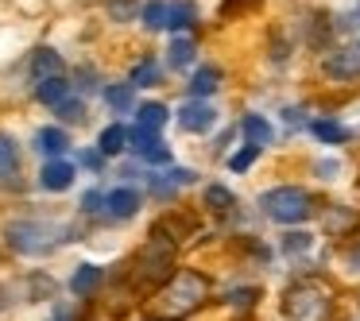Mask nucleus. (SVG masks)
Returning a JSON list of instances; mask_svg holds the SVG:
<instances>
[{"instance_id":"nucleus-1","label":"nucleus","mask_w":360,"mask_h":321,"mask_svg":"<svg viewBox=\"0 0 360 321\" xmlns=\"http://www.w3.org/2000/svg\"><path fill=\"white\" fill-rule=\"evenodd\" d=\"M4 236H8V248L20 251V256H47L58 244L74 240L78 232H74L70 225H58V221L24 217V221H12V225L4 228Z\"/></svg>"},{"instance_id":"nucleus-2","label":"nucleus","mask_w":360,"mask_h":321,"mask_svg":"<svg viewBox=\"0 0 360 321\" xmlns=\"http://www.w3.org/2000/svg\"><path fill=\"white\" fill-rule=\"evenodd\" d=\"M174 248L179 244L163 240V236L151 232L148 244L140 248V256H136V267H132V287L136 290H163L167 282L174 279Z\"/></svg>"},{"instance_id":"nucleus-3","label":"nucleus","mask_w":360,"mask_h":321,"mask_svg":"<svg viewBox=\"0 0 360 321\" xmlns=\"http://www.w3.org/2000/svg\"><path fill=\"white\" fill-rule=\"evenodd\" d=\"M279 310H283V321H329L333 294L318 279H298L283 290Z\"/></svg>"},{"instance_id":"nucleus-4","label":"nucleus","mask_w":360,"mask_h":321,"mask_svg":"<svg viewBox=\"0 0 360 321\" xmlns=\"http://www.w3.org/2000/svg\"><path fill=\"white\" fill-rule=\"evenodd\" d=\"M205 294H210L205 275L174 271V279L159 290V313H167V317H186V313H194L198 306L205 302Z\"/></svg>"},{"instance_id":"nucleus-5","label":"nucleus","mask_w":360,"mask_h":321,"mask_svg":"<svg viewBox=\"0 0 360 321\" xmlns=\"http://www.w3.org/2000/svg\"><path fill=\"white\" fill-rule=\"evenodd\" d=\"M259 205H264V213L271 221H279V225H302V221H310L314 209H318L314 197L306 194L302 186H275L259 197Z\"/></svg>"},{"instance_id":"nucleus-6","label":"nucleus","mask_w":360,"mask_h":321,"mask_svg":"<svg viewBox=\"0 0 360 321\" xmlns=\"http://www.w3.org/2000/svg\"><path fill=\"white\" fill-rule=\"evenodd\" d=\"M128 143L136 148V155H140L143 163H171V148L159 140V132H148V128L136 124L132 132H128Z\"/></svg>"},{"instance_id":"nucleus-7","label":"nucleus","mask_w":360,"mask_h":321,"mask_svg":"<svg viewBox=\"0 0 360 321\" xmlns=\"http://www.w3.org/2000/svg\"><path fill=\"white\" fill-rule=\"evenodd\" d=\"M213 120H217V109H213L210 101H190L179 109V124L186 128V132H210Z\"/></svg>"},{"instance_id":"nucleus-8","label":"nucleus","mask_w":360,"mask_h":321,"mask_svg":"<svg viewBox=\"0 0 360 321\" xmlns=\"http://www.w3.org/2000/svg\"><path fill=\"white\" fill-rule=\"evenodd\" d=\"M74 163H66V159H51L47 166H43V174H39V186L43 190H51V194H63V190H70L74 186Z\"/></svg>"},{"instance_id":"nucleus-9","label":"nucleus","mask_w":360,"mask_h":321,"mask_svg":"<svg viewBox=\"0 0 360 321\" xmlns=\"http://www.w3.org/2000/svg\"><path fill=\"white\" fill-rule=\"evenodd\" d=\"M63 74H66V63H63V55H58V51L39 47L32 55V78H35V86H39V81H51V78H63Z\"/></svg>"},{"instance_id":"nucleus-10","label":"nucleus","mask_w":360,"mask_h":321,"mask_svg":"<svg viewBox=\"0 0 360 321\" xmlns=\"http://www.w3.org/2000/svg\"><path fill=\"white\" fill-rule=\"evenodd\" d=\"M136 209H140V194H136V190L120 186V190H109V194H105V213H109V217L128 221V217H136Z\"/></svg>"},{"instance_id":"nucleus-11","label":"nucleus","mask_w":360,"mask_h":321,"mask_svg":"<svg viewBox=\"0 0 360 321\" xmlns=\"http://www.w3.org/2000/svg\"><path fill=\"white\" fill-rule=\"evenodd\" d=\"M190 182H194V171H186V166H171V171H163V174H151V194L171 197L174 190L190 186Z\"/></svg>"},{"instance_id":"nucleus-12","label":"nucleus","mask_w":360,"mask_h":321,"mask_svg":"<svg viewBox=\"0 0 360 321\" xmlns=\"http://www.w3.org/2000/svg\"><path fill=\"white\" fill-rule=\"evenodd\" d=\"M326 74L337 81L360 78V51H333V55L326 58Z\"/></svg>"},{"instance_id":"nucleus-13","label":"nucleus","mask_w":360,"mask_h":321,"mask_svg":"<svg viewBox=\"0 0 360 321\" xmlns=\"http://www.w3.org/2000/svg\"><path fill=\"white\" fill-rule=\"evenodd\" d=\"M20 174V148L8 132H0V186H12Z\"/></svg>"},{"instance_id":"nucleus-14","label":"nucleus","mask_w":360,"mask_h":321,"mask_svg":"<svg viewBox=\"0 0 360 321\" xmlns=\"http://www.w3.org/2000/svg\"><path fill=\"white\" fill-rule=\"evenodd\" d=\"M101 282H105V271L97 263H78V271L70 275V290L78 298H89L97 287H101Z\"/></svg>"},{"instance_id":"nucleus-15","label":"nucleus","mask_w":360,"mask_h":321,"mask_svg":"<svg viewBox=\"0 0 360 321\" xmlns=\"http://www.w3.org/2000/svg\"><path fill=\"white\" fill-rule=\"evenodd\" d=\"M35 148H39L43 155L58 159L66 148H70V136H66L63 128H39V136H35Z\"/></svg>"},{"instance_id":"nucleus-16","label":"nucleus","mask_w":360,"mask_h":321,"mask_svg":"<svg viewBox=\"0 0 360 321\" xmlns=\"http://www.w3.org/2000/svg\"><path fill=\"white\" fill-rule=\"evenodd\" d=\"M240 132H244V140H248V148H259V151H264L267 143H271V136H275L264 117H244Z\"/></svg>"},{"instance_id":"nucleus-17","label":"nucleus","mask_w":360,"mask_h":321,"mask_svg":"<svg viewBox=\"0 0 360 321\" xmlns=\"http://www.w3.org/2000/svg\"><path fill=\"white\" fill-rule=\"evenodd\" d=\"M194 39L190 35H174L171 39V51H167V63H171V70H186L190 63H194Z\"/></svg>"},{"instance_id":"nucleus-18","label":"nucleus","mask_w":360,"mask_h":321,"mask_svg":"<svg viewBox=\"0 0 360 321\" xmlns=\"http://www.w3.org/2000/svg\"><path fill=\"white\" fill-rule=\"evenodd\" d=\"M221 89V70L217 66H202V70L194 74V81H190V93L198 97V101H205L210 93H217Z\"/></svg>"},{"instance_id":"nucleus-19","label":"nucleus","mask_w":360,"mask_h":321,"mask_svg":"<svg viewBox=\"0 0 360 321\" xmlns=\"http://www.w3.org/2000/svg\"><path fill=\"white\" fill-rule=\"evenodd\" d=\"M124 148H128V128L124 124H109L97 136V151H101V155H120Z\"/></svg>"},{"instance_id":"nucleus-20","label":"nucleus","mask_w":360,"mask_h":321,"mask_svg":"<svg viewBox=\"0 0 360 321\" xmlns=\"http://www.w3.org/2000/svg\"><path fill=\"white\" fill-rule=\"evenodd\" d=\"M66 97H70V86H66L63 78H51V81H39V86H35V101L51 105V109H58Z\"/></svg>"},{"instance_id":"nucleus-21","label":"nucleus","mask_w":360,"mask_h":321,"mask_svg":"<svg viewBox=\"0 0 360 321\" xmlns=\"http://www.w3.org/2000/svg\"><path fill=\"white\" fill-rule=\"evenodd\" d=\"M136 124L148 128V132H159V128L167 124V105H159V101H143L140 109H136Z\"/></svg>"},{"instance_id":"nucleus-22","label":"nucleus","mask_w":360,"mask_h":321,"mask_svg":"<svg viewBox=\"0 0 360 321\" xmlns=\"http://www.w3.org/2000/svg\"><path fill=\"white\" fill-rule=\"evenodd\" d=\"M194 24H198V8L190 0H174L171 16H167V27H171V32H186V27H194Z\"/></svg>"},{"instance_id":"nucleus-23","label":"nucleus","mask_w":360,"mask_h":321,"mask_svg":"<svg viewBox=\"0 0 360 321\" xmlns=\"http://www.w3.org/2000/svg\"><path fill=\"white\" fill-rule=\"evenodd\" d=\"M105 105H109L112 112H132L136 89L128 86V81H120V86H109V89H105Z\"/></svg>"},{"instance_id":"nucleus-24","label":"nucleus","mask_w":360,"mask_h":321,"mask_svg":"<svg viewBox=\"0 0 360 321\" xmlns=\"http://www.w3.org/2000/svg\"><path fill=\"white\" fill-rule=\"evenodd\" d=\"M310 132L318 136L321 143H349V128L337 124V120H314Z\"/></svg>"},{"instance_id":"nucleus-25","label":"nucleus","mask_w":360,"mask_h":321,"mask_svg":"<svg viewBox=\"0 0 360 321\" xmlns=\"http://www.w3.org/2000/svg\"><path fill=\"white\" fill-rule=\"evenodd\" d=\"M128 86H159V63L155 58H143V63L132 66V74H128Z\"/></svg>"},{"instance_id":"nucleus-26","label":"nucleus","mask_w":360,"mask_h":321,"mask_svg":"<svg viewBox=\"0 0 360 321\" xmlns=\"http://www.w3.org/2000/svg\"><path fill=\"white\" fill-rule=\"evenodd\" d=\"M140 16H143V24H148L151 32H159V27H167V16H171V4H167V0H148Z\"/></svg>"},{"instance_id":"nucleus-27","label":"nucleus","mask_w":360,"mask_h":321,"mask_svg":"<svg viewBox=\"0 0 360 321\" xmlns=\"http://www.w3.org/2000/svg\"><path fill=\"white\" fill-rule=\"evenodd\" d=\"M205 205H210L213 213H229L236 205V197L229 194L225 186H205Z\"/></svg>"},{"instance_id":"nucleus-28","label":"nucleus","mask_w":360,"mask_h":321,"mask_svg":"<svg viewBox=\"0 0 360 321\" xmlns=\"http://www.w3.org/2000/svg\"><path fill=\"white\" fill-rule=\"evenodd\" d=\"M136 12L140 8V0H109V16L117 20V24H128V20H136Z\"/></svg>"},{"instance_id":"nucleus-29","label":"nucleus","mask_w":360,"mask_h":321,"mask_svg":"<svg viewBox=\"0 0 360 321\" xmlns=\"http://www.w3.org/2000/svg\"><path fill=\"white\" fill-rule=\"evenodd\" d=\"M55 112H58V120H66V124H70V120L78 124V120H86V101H78V97H66V101L58 105Z\"/></svg>"},{"instance_id":"nucleus-30","label":"nucleus","mask_w":360,"mask_h":321,"mask_svg":"<svg viewBox=\"0 0 360 321\" xmlns=\"http://www.w3.org/2000/svg\"><path fill=\"white\" fill-rule=\"evenodd\" d=\"M310 232H287L283 236V251H287V256H302V251H310Z\"/></svg>"},{"instance_id":"nucleus-31","label":"nucleus","mask_w":360,"mask_h":321,"mask_svg":"<svg viewBox=\"0 0 360 321\" xmlns=\"http://www.w3.org/2000/svg\"><path fill=\"white\" fill-rule=\"evenodd\" d=\"M256 155H259V148H244L240 155H233V159H229V166H233V171L240 174V171H248V166L256 163Z\"/></svg>"},{"instance_id":"nucleus-32","label":"nucleus","mask_w":360,"mask_h":321,"mask_svg":"<svg viewBox=\"0 0 360 321\" xmlns=\"http://www.w3.org/2000/svg\"><path fill=\"white\" fill-rule=\"evenodd\" d=\"M248 8H256V0H221V16H233V12H236V16H240V12H248Z\"/></svg>"},{"instance_id":"nucleus-33","label":"nucleus","mask_w":360,"mask_h":321,"mask_svg":"<svg viewBox=\"0 0 360 321\" xmlns=\"http://www.w3.org/2000/svg\"><path fill=\"white\" fill-rule=\"evenodd\" d=\"M105 194H101V190H89V194L86 197H82V209H86V213H97V209H105Z\"/></svg>"},{"instance_id":"nucleus-34","label":"nucleus","mask_w":360,"mask_h":321,"mask_svg":"<svg viewBox=\"0 0 360 321\" xmlns=\"http://www.w3.org/2000/svg\"><path fill=\"white\" fill-rule=\"evenodd\" d=\"M229 302H233V306H252V302H256V290H233Z\"/></svg>"},{"instance_id":"nucleus-35","label":"nucleus","mask_w":360,"mask_h":321,"mask_svg":"<svg viewBox=\"0 0 360 321\" xmlns=\"http://www.w3.org/2000/svg\"><path fill=\"white\" fill-rule=\"evenodd\" d=\"M82 163L94 166V171H97V166H101V151H86V155H82Z\"/></svg>"},{"instance_id":"nucleus-36","label":"nucleus","mask_w":360,"mask_h":321,"mask_svg":"<svg viewBox=\"0 0 360 321\" xmlns=\"http://www.w3.org/2000/svg\"><path fill=\"white\" fill-rule=\"evenodd\" d=\"M356 259H360V256H356Z\"/></svg>"}]
</instances>
